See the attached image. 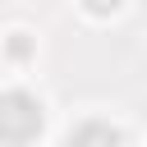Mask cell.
<instances>
[{
    "label": "cell",
    "mask_w": 147,
    "mask_h": 147,
    "mask_svg": "<svg viewBox=\"0 0 147 147\" xmlns=\"http://www.w3.org/2000/svg\"><path fill=\"white\" fill-rule=\"evenodd\" d=\"M41 124H46V115H41V101L32 92H5L0 96V142L23 147L41 133Z\"/></svg>",
    "instance_id": "1"
},
{
    "label": "cell",
    "mask_w": 147,
    "mask_h": 147,
    "mask_svg": "<svg viewBox=\"0 0 147 147\" xmlns=\"http://www.w3.org/2000/svg\"><path fill=\"white\" fill-rule=\"evenodd\" d=\"M69 147H124V138H119V129H110L106 119H87V124H78V129L69 133Z\"/></svg>",
    "instance_id": "2"
},
{
    "label": "cell",
    "mask_w": 147,
    "mask_h": 147,
    "mask_svg": "<svg viewBox=\"0 0 147 147\" xmlns=\"http://www.w3.org/2000/svg\"><path fill=\"white\" fill-rule=\"evenodd\" d=\"M9 55H14V60H28V55H32L28 32H9Z\"/></svg>",
    "instance_id": "3"
}]
</instances>
